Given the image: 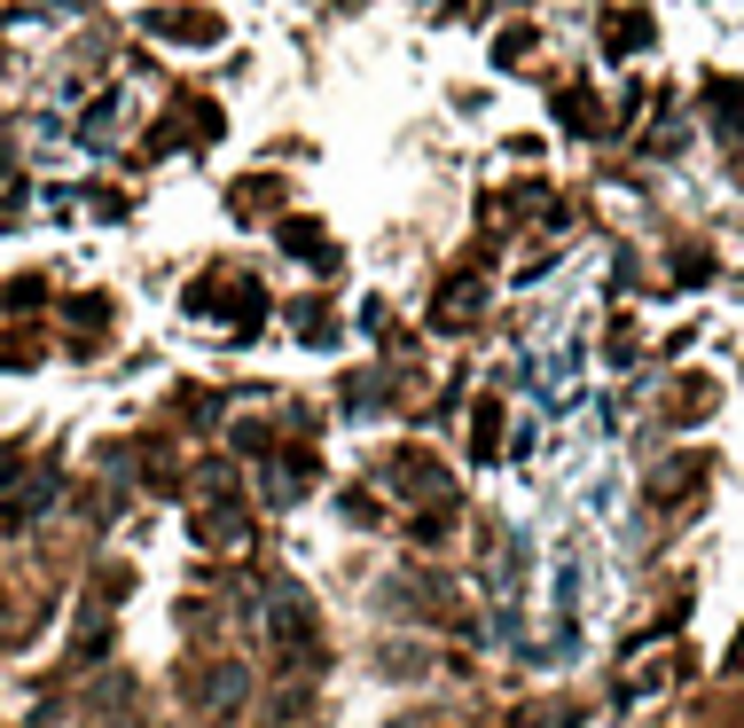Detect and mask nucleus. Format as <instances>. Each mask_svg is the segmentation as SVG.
<instances>
[{"mask_svg": "<svg viewBox=\"0 0 744 728\" xmlns=\"http://www.w3.org/2000/svg\"><path fill=\"white\" fill-rule=\"evenodd\" d=\"M267 595H275V603H267V643H275V666H283V674H313V666H321V626H313L306 588L275 580Z\"/></svg>", "mask_w": 744, "mask_h": 728, "instance_id": "1", "label": "nucleus"}, {"mask_svg": "<svg viewBox=\"0 0 744 728\" xmlns=\"http://www.w3.org/2000/svg\"><path fill=\"white\" fill-rule=\"evenodd\" d=\"M384 486L407 494V502H447V494H455V478L432 463V454H392V463H384Z\"/></svg>", "mask_w": 744, "mask_h": 728, "instance_id": "2", "label": "nucleus"}, {"mask_svg": "<svg viewBox=\"0 0 744 728\" xmlns=\"http://www.w3.org/2000/svg\"><path fill=\"white\" fill-rule=\"evenodd\" d=\"M149 32H164L173 48H212L227 24H220V9H149Z\"/></svg>", "mask_w": 744, "mask_h": 728, "instance_id": "3", "label": "nucleus"}, {"mask_svg": "<svg viewBox=\"0 0 744 728\" xmlns=\"http://www.w3.org/2000/svg\"><path fill=\"white\" fill-rule=\"evenodd\" d=\"M55 494H63V478H55V471H32L24 486H9V494H0V525H32V517H40Z\"/></svg>", "mask_w": 744, "mask_h": 728, "instance_id": "4", "label": "nucleus"}, {"mask_svg": "<svg viewBox=\"0 0 744 728\" xmlns=\"http://www.w3.org/2000/svg\"><path fill=\"white\" fill-rule=\"evenodd\" d=\"M243 525H252V517H243L235 502H220V509H204V517H196V540H204V549H235Z\"/></svg>", "mask_w": 744, "mask_h": 728, "instance_id": "5", "label": "nucleus"}, {"mask_svg": "<svg viewBox=\"0 0 744 728\" xmlns=\"http://www.w3.org/2000/svg\"><path fill=\"white\" fill-rule=\"evenodd\" d=\"M32 626H40V603L17 595V588H0V643H17V634H32Z\"/></svg>", "mask_w": 744, "mask_h": 728, "instance_id": "6", "label": "nucleus"}, {"mask_svg": "<svg viewBox=\"0 0 744 728\" xmlns=\"http://www.w3.org/2000/svg\"><path fill=\"white\" fill-rule=\"evenodd\" d=\"M243 697H252V674H243V666H220V682H212V713H243Z\"/></svg>", "mask_w": 744, "mask_h": 728, "instance_id": "7", "label": "nucleus"}, {"mask_svg": "<svg viewBox=\"0 0 744 728\" xmlns=\"http://www.w3.org/2000/svg\"><path fill=\"white\" fill-rule=\"evenodd\" d=\"M283 243H290L298 259H321V266H338V251H329V243H321V235H313L306 220H283Z\"/></svg>", "mask_w": 744, "mask_h": 728, "instance_id": "8", "label": "nucleus"}, {"mask_svg": "<svg viewBox=\"0 0 744 728\" xmlns=\"http://www.w3.org/2000/svg\"><path fill=\"white\" fill-rule=\"evenodd\" d=\"M493 446H502V408H478V423H470V454H478V463H493Z\"/></svg>", "mask_w": 744, "mask_h": 728, "instance_id": "9", "label": "nucleus"}, {"mask_svg": "<svg viewBox=\"0 0 744 728\" xmlns=\"http://www.w3.org/2000/svg\"><path fill=\"white\" fill-rule=\"evenodd\" d=\"M470 314H478V283H463V291L439 298V321H470Z\"/></svg>", "mask_w": 744, "mask_h": 728, "instance_id": "10", "label": "nucleus"}, {"mask_svg": "<svg viewBox=\"0 0 744 728\" xmlns=\"http://www.w3.org/2000/svg\"><path fill=\"white\" fill-rule=\"evenodd\" d=\"M698 471H705V463H698V454H690V463H674V471H667V486H658V494H667V502H682V494L698 486Z\"/></svg>", "mask_w": 744, "mask_h": 728, "instance_id": "11", "label": "nucleus"}, {"mask_svg": "<svg viewBox=\"0 0 744 728\" xmlns=\"http://www.w3.org/2000/svg\"><path fill=\"white\" fill-rule=\"evenodd\" d=\"M612 48H619V55L642 48V17H612Z\"/></svg>", "mask_w": 744, "mask_h": 728, "instance_id": "12", "label": "nucleus"}, {"mask_svg": "<svg viewBox=\"0 0 744 728\" xmlns=\"http://www.w3.org/2000/svg\"><path fill=\"white\" fill-rule=\"evenodd\" d=\"M556 110H564V126H596V103H581V95H564Z\"/></svg>", "mask_w": 744, "mask_h": 728, "instance_id": "13", "label": "nucleus"}, {"mask_svg": "<svg viewBox=\"0 0 744 728\" xmlns=\"http://www.w3.org/2000/svg\"><path fill=\"white\" fill-rule=\"evenodd\" d=\"M392 728H432V720H392Z\"/></svg>", "mask_w": 744, "mask_h": 728, "instance_id": "14", "label": "nucleus"}]
</instances>
